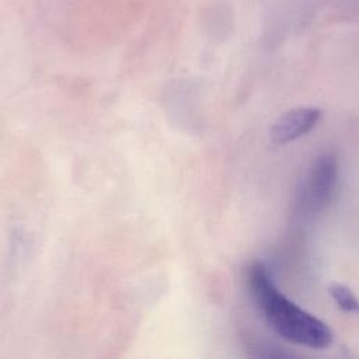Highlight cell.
Wrapping results in <instances>:
<instances>
[{"mask_svg":"<svg viewBox=\"0 0 359 359\" xmlns=\"http://www.w3.org/2000/svg\"><path fill=\"white\" fill-rule=\"evenodd\" d=\"M338 182V163L334 154L323 153L313 163L307 175L304 198L311 209H323L332 198Z\"/></svg>","mask_w":359,"mask_h":359,"instance_id":"cell-2","label":"cell"},{"mask_svg":"<svg viewBox=\"0 0 359 359\" xmlns=\"http://www.w3.org/2000/svg\"><path fill=\"white\" fill-rule=\"evenodd\" d=\"M248 287L264 320L279 337L313 349L331 344L332 332L328 325L287 299L262 262L257 261L248 268Z\"/></svg>","mask_w":359,"mask_h":359,"instance_id":"cell-1","label":"cell"},{"mask_svg":"<svg viewBox=\"0 0 359 359\" xmlns=\"http://www.w3.org/2000/svg\"><path fill=\"white\" fill-rule=\"evenodd\" d=\"M318 6L338 20L359 21V0H318Z\"/></svg>","mask_w":359,"mask_h":359,"instance_id":"cell-4","label":"cell"},{"mask_svg":"<svg viewBox=\"0 0 359 359\" xmlns=\"http://www.w3.org/2000/svg\"><path fill=\"white\" fill-rule=\"evenodd\" d=\"M321 111L314 107H300L283 114L271 129V140L275 144L290 143L310 132L320 121Z\"/></svg>","mask_w":359,"mask_h":359,"instance_id":"cell-3","label":"cell"},{"mask_svg":"<svg viewBox=\"0 0 359 359\" xmlns=\"http://www.w3.org/2000/svg\"><path fill=\"white\" fill-rule=\"evenodd\" d=\"M330 294L341 310L348 313H359V300L345 285L334 283L330 287Z\"/></svg>","mask_w":359,"mask_h":359,"instance_id":"cell-5","label":"cell"}]
</instances>
